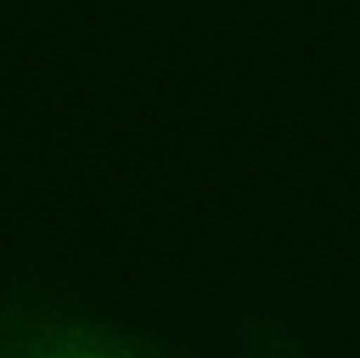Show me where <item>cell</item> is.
<instances>
[{"label": "cell", "instance_id": "cell-1", "mask_svg": "<svg viewBox=\"0 0 360 358\" xmlns=\"http://www.w3.org/2000/svg\"><path fill=\"white\" fill-rule=\"evenodd\" d=\"M0 358H196L186 346L94 300L67 275L0 272Z\"/></svg>", "mask_w": 360, "mask_h": 358}]
</instances>
